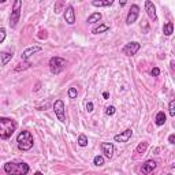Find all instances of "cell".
Instances as JSON below:
<instances>
[{
    "label": "cell",
    "instance_id": "6da1fadb",
    "mask_svg": "<svg viewBox=\"0 0 175 175\" xmlns=\"http://www.w3.org/2000/svg\"><path fill=\"white\" fill-rule=\"evenodd\" d=\"M17 130V122L11 118H0V138L8 140Z\"/></svg>",
    "mask_w": 175,
    "mask_h": 175
},
{
    "label": "cell",
    "instance_id": "7a4b0ae2",
    "mask_svg": "<svg viewBox=\"0 0 175 175\" xmlns=\"http://www.w3.org/2000/svg\"><path fill=\"white\" fill-rule=\"evenodd\" d=\"M4 171L8 175H26L29 173V165L26 163H14L8 161L4 164Z\"/></svg>",
    "mask_w": 175,
    "mask_h": 175
},
{
    "label": "cell",
    "instance_id": "3957f363",
    "mask_svg": "<svg viewBox=\"0 0 175 175\" xmlns=\"http://www.w3.org/2000/svg\"><path fill=\"white\" fill-rule=\"evenodd\" d=\"M17 142H18V148L21 150H29L33 146V136L30 131H21L17 137Z\"/></svg>",
    "mask_w": 175,
    "mask_h": 175
},
{
    "label": "cell",
    "instance_id": "277c9868",
    "mask_svg": "<svg viewBox=\"0 0 175 175\" xmlns=\"http://www.w3.org/2000/svg\"><path fill=\"white\" fill-rule=\"evenodd\" d=\"M64 67H66V60L62 59V58L59 56H54L51 58L50 60V69H51V73L52 74H60V73L64 70Z\"/></svg>",
    "mask_w": 175,
    "mask_h": 175
},
{
    "label": "cell",
    "instance_id": "5b68a950",
    "mask_svg": "<svg viewBox=\"0 0 175 175\" xmlns=\"http://www.w3.org/2000/svg\"><path fill=\"white\" fill-rule=\"evenodd\" d=\"M21 7H22V3L21 0H15L14 2V8L11 11V17H10V26L11 27H15L19 21V17H21Z\"/></svg>",
    "mask_w": 175,
    "mask_h": 175
},
{
    "label": "cell",
    "instance_id": "8992f818",
    "mask_svg": "<svg viewBox=\"0 0 175 175\" xmlns=\"http://www.w3.org/2000/svg\"><path fill=\"white\" fill-rule=\"evenodd\" d=\"M54 111H55V115L58 116V119H59L62 123L66 122V109H64V104L62 100H56L54 104Z\"/></svg>",
    "mask_w": 175,
    "mask_h": 175
},
{
    "label": "cell",
    "instance_id": "52a82bcc",
    "mask_svg": "<svg viewBox=\"0 0 175 175\" xmlns=\"http://www.w3.org/2000/svg\"><path fill=\"white\" fill-rule=\"evenodd\" d=\"M138 14H140V7H138L137 4H133L130 8V11H129V14H127V18H126V23H127V25L134 23L138 18Z\"/></svg>",
    "mask_w": 175,
    "mask_h": 175
},
{
    "label": "cell",
    "instance_id": "ba28073f",
    "mask_svg": "<svg viewBox=\"0 0 175 175\" xmlns=\"http://www.w3.org/2000/svg\"><path fill=\"white\" fill-rule=\"evenodd\" d=\"M140 48H141V45L138 44V42H136V41H134V42H129V44L125 45L123 54L127 55V56H134V55L140 51Z\"/></svg>",
    "mask_w": 175,
    "mask_h": 175
},
{
    "label": "cell",
    "instance_id": "9c48e42d",
    "mask_svg": "<svg viewBox=\"0 0 175 175\" xmlns=\"http://www.w3.org/2000/svg\"><path fill=\"white\" fill-rule=\"evenodd\" d=\"M64 21L69 25H74L75 23V11L73 8V6H67L64 10Z\"/></svg>",
    "mask_w": 175,
    "mask_h": 175
},
{
    "label": "cell",
    "instance_id": "30bf717a",
    "mask_svg": "<svg viewBox=\"0 0 175 175\" xmlns=\"http://www.w3.org/2000/svg\"><path fill=\"white\" fill-rule=\"evenodd\" d=\"M131 136H133V130H131V129H126L123 133L116 134V136L113 137V141H116V142H127L131 138Z\"/></svg>",
    "mask_w": 175,
    "mask_h": 175
},
{
    "label": "cell",
    "instance_id": "8fae6325",
    "mask_svg": "<svg viewBox=\"0 0 175 175\" xmlns=\"http://www.w3.org/2000/svg\"><path fill=\"white\" fill-rule=\"evenodd\" d=\"M101 150H103L104 156H105L107 159H112L113 152H115V148H113V145L111 142H103L101 144Z\"/></svg>",
    "mask_w": 175,
    "mask_h": 175
},
{
    "label": "cell",
    "instance_id": "7c38bea8",
    "mask_svg": "<svg viewBox=\"0 0 175 175\" xmlns=\"http://www.w3.org/2000/svg\"><path fill=\"white\" fill-rule=\"evenodd\" d=\"M145 10H146V13H148L150 19H153V21L157 19V15H156V7H155V4H153L152 2L146 0L145 2Z\"/></svg>",
    "mask_w": 175,
    "mask_h": 175
},
{
    "label": "cell",
    "instance_id": "4fadbf2b",
    "mask_svg": "<svg viewBox=\"0 0 175 175\" xmlns=\"http://www.w3.org/2000/svg\"><path fill=\"white\" fill-rule=\"evenodd\" d=\"M42 48L41 47H38V45H34V47H29V48H26L25 51H23V55H22V60H27L32 55H34L36 52H40Z\"/></svg>",
    "mask_w": 175,
    "mask_h": 175
},
{
    "label": "cell",
    "instance_id": "5bb4252c",
    "mask_svg": "<svg viewBox=\"0 0 175 175\" xmlns=\"http://www.w3.org/2000/svg\"><path fill=\"white\" fill-rule=\"evenodd\" d=\"M155 168H156V161L155 160H148L142 164L141 171H142V174H150Z\"/></svg>",
    "mask_w": 175,
    "mask_h": 175
},
{
    "label": "cell",
    "instance_id": "9a60e30c",
    "mask_svg": "<svg viewBox=\"0 0 175 175\" xmlns=\"http://www.w3.org/2000/svg\"><path fill=\"white\" fill-rule=\"evenodd\" d=\"M113 4V0H93L92 6L94 7H109Z\"/></svg>",
    "mask_w": 175,
    "mask_h": 175
},
{
    "label": "cell",
    "instance_id": "2e32d148",
    "mask_svg": "<svg viewBox=\"0 0 175 175\" xmlns=\"http://www.w3.org/2000/svg\"><path fill=\"white\" fill-rule=\"evenodd\" d=\"M165 119H167V116H165V113L160 111V112H157V115H156V118H155V122H156V125L157 126H163L165 123Z\"/></svg>",
    "mask_w": 175,
    "mask_h": 175
},
{
    "label": "cell",
    "instance_id": "e0dca14e",
    "mask_svg": "<svg viewBox=\"0 0 175 175\" xmlns=\"http://www.w3.org/2000/svg\"><path fill=\"white\" fill-rule=\"evenodd\" d=\"M163 32H164L165 36H171L174 33V23L173 22H167L164 26H163Z\"/></svg>",
    "mask_w": 175,
    "mask_h": 175
},
{
    "label": "cell",
    "instance_id": "ac0fdd59",
    "mask_svg": "<svg viewBox=\"0 0 175 175\" xmlns=\"http://www.w3.org/2000/svg\"><path fill=\"white\" fill-rule=\"evenodd\" d=\"M0 56H2V64L3 66H6V64L13 59V54H11V52H2Z\"/></svg>",
    "mask_w": 175,
    "mask_h": 175
},
{
    "label": "cell",
    "instance_id": "d6986e66",
    "mask_svg": "<svg viewBox=\"0 0 175 175\" xmlns=\"http://www.w3.org/2000/svg\"><path fill=\"white\" fill-rule=\"evenodd\" d=\"M107 30H109V26L108 25H99V26H96V27H93V30H92V33L93 34H99V33H104V32H107Z\"/></svg>",
    "mask_w": 175,
    "mask_h": 175
},
{
    "label": "cell",
    "instance_id": "ffe728a7",
    "mask_svg": "<svg viewBox=\"0 0 175 175\" xmlns=\"http://www.w3.org/2000/svg\"><path fill=\"white\" fill-rule=\"evenodd\" d=\"M101 19V14L100 13H93L90 17L88 18V23H96Z\"/></svg>",
    "mask_w": 175,
    "mask_h": 175
},
{
    "label": "cell",
    "instance_id": "44dd1931",
    "mask_svg": "<svg viewBox=\"0 0 175 175\" xmlns=\"http://www.w3.org/2000/svg\"><path fill=\"white\" fill-rule=\"evenodd\" d=\"M78 145L82 146V148L88 145V137L85 136V134H81V136L78 137Z\"/></svg>",
    "mask_w": 175,
    "mask_h": 175
},
{
    "label": "cell",
    "instance_id": "7402d4cb",
    "mask_svg": "<svg viewBox=\"0 0 175 175\" xmlns=\"http://www.w3.org/2000/svg\"><path fill=\"white\" fill-rule=\"evenodd\" d=\"M146 148H148V142H140L137 146V149H136V152L137 153H144L146 150Z\"/></svg>",
    "mask_w": 175,
    "mask_h": 175
},
{
    "label": "cell",
    "instance_id": "603a6c76",
    "mask_svg": "<svg viewBox=\"0 0 175 175\" xmlns=\"http://www.w3.org/2000/svg\"><path fill=\"white\" fill-rule=\"evenodd\" d=\"M32 66L29 62H25V63H21V64H18V67H15V71H21V70H25V69H29V67Z\"/></svg>",
    "mask_w": 175,
    "mask_h": 175
},
{
    "label": "cell",
    "instance_id": "cb8c5ba5",
    "mask_svg": "<svg viewBox=\"0 0 175 175\" xmlns=\"http://www.w3.org/2000/svg\"><path fill=\"white\" fill-rule=\"evenodd\" d=\"M168 112H170V116H175V100L170 101V105H168Z\"/></svg>",
    "mask_w": 175,
    "mask_h": 175
},
{
    "label": "cell",
    "instance_id": "d4e9b609",
    "mask_svg": "<svg viewBox=\"0 0 175 175\" xmlns=\"http://www.w3.org/2000/svg\"><path fill=\"white\" fill-rule=\"evenodd\" d=\"M93 163L96 165H103L104 164V157L103 156H96V157L93 159Z\"/></svg>",
    "mask_w": 175,
    "mask_h": 175
},
{
    "label": "cell",
    "instance_id": "484cf974",
    "mask_svg": "<svg viewBox=\"0 0 175 175\" xmlns=\"http://www.w3.org/2000/svg\"><path fill=\"white\" fill-rule=\"evenodd\" d=\"M63 6H64V3H63V2H58L56 4H55V8H54V10H55V13H56V14H59L60 11H62Z\"/></svg>",
    "mask_w": 175,
    "mask_h": 175
},
{
    "label": "cell",
    "instance_id": "4316f807",
    "mask_svg": "<svg viewBox=\"0 0 175 175\" xmlns=\"http://www.w3.org/2000/svg\"><path fill=\"white\" fill-rule=\"evenodd\" d=\"M77 94H78V92H77L75 88H70L69 89V97H70V99H75Z\"/></svg>",
    "mask_w": 175,
    "mask_h": 175
},
{
    "label": "cell",
    "instance_id": "83f0119b",
    "mask_svg": "<svg viewBox=\"0 0 175 175\" xmlns=\"http://www.w3.org/2000/svg\"><path fill=\"white\" fill-rule=\"evenodd\" d=\"M115 111H116V109H115V107H113V105H109V107H107V108H105V113H107V115H113Z\"/></svg>",
    "mask_w": 175,
    "mask_h": 175
},
{
    "label": "cell",
    "instance_id": "f1b7e54d",
    "mask_svg": "<svg viewBox=\"0 0 175 175\" xmlns=\"http://www.w3.org/2000/svg\"><path fill=\"white\" fill-rule=\"evenodd\" d=\"M4 38H6V29L2 27V29H0V44L4 41Z\"/></svg>",
    "mask_w": 175,
    "mask_h": 175
},
{
    "label": "cell",
    "instance_id": "f546056e",
    "mask_svg": "<svg viewBox=\"0 0 175 175\" xmlns=\"http://www.w3.org/2000/svg\"><path fill=\"white\" fill-rule=\"evenodd\" d=\"M150 74H152L153 77H157L159 74H160V69H159V67H155V69L152 70V73H150Z\"/></svg>",
    "mask_w": 175,
    "mask_h": 175
},
{
    "label": "cell",
    "instance_id": "4dcf8cb0",
    "mask_svg": "<svg viewBox=\"0 0 175 175\" xmlns=\"http://www.w3.org/2000/svg\"><path fill=\"white\" fill-rule=\"evenodd\" d=\"M86 111H88V112H92V111H93V104H92L90 101H89V103H86Z\"/></svg>",
    "mask_w": 175,
    "mask_h": 175
},
{
    "label": "cell",
    "instance_id": "1f68e13d",
    "mask_svg": "<svg viewBox=\"0 0 175 175\" xmlns=\"http://www.w3.org/2000/svg\"><path fill=\"white\" fill-rule=\"evenodd\" d=\"M168 142H170V144H175V134H171V136L168 137Z\"/></svg>",
    "mask_w": 175,
    "mask_h": 175
},
{
    "label": "cell",
    "instance_id": "d6a6232c",
    "mask_svg": "<svg viewBox=\"0 0 175 175\" xmlns=\"http://www.w3.org/2000/svg\"><path fill=\"white\" fill-rule=\"evenodd\" d=\"M38 38H47V32H45V30H44V32H40V34H38Z\"/></svg>",
    "mask_w": 175,
    "mask_h": 175
},
{
    "label": "cell",
    "instance_id": "836d02e7",
    "mask_svg": "<svg viewBox=\"0 0 175 175\" xmlns=\"http://www.w3.org/2000/svg\"><path fill=\"white\" fill-rule=\"evenodd\" d=\"M103 97H104V99H108V97H109L108 92H104V93H103Z\"/></svg>",
    "mask_w": 175,
    "mask_h": 175
},
{
    "label": "cell",
    "instance_id": "e575fe53",
    "mask_svg": "<svg viewBox=\"0 0 175 175\" xmlns=\"http://www.w3.org/2000/svg\"><path fill=\"white\" fill-rule=\"evenodd\" d=\"M34 175H42V173H40V171H37V173H36Z\"/></svg>",
    "mask_w": 175,
    "mask_h": 175
}]
</instances>
